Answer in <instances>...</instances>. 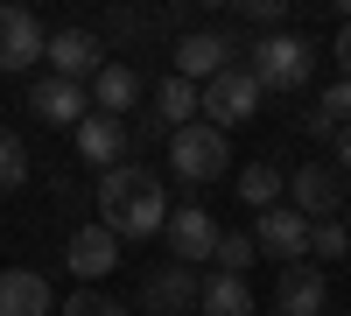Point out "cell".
<instances>
[{
	"mask_svg": "<svg viewBox=\"0 0 351 316\" xmlns=\"http://www.w3.org/2000/svg\"><path fill=\"white\" fill-rule=\"evenodd\" d=\"M64 267H71V281L99 289V281L120 267V232H106V225H77V232L64 239Z\"/></svg>",
	"mask_w": 351,
	"mask_h": 316,
	"instance_id": "cell-8",
	"label": "cell"
},
{
	"mask_svg": "<svg viewBox=\"0 0 351 316\" xmlns=\"http://www.w3.org/2000/svg\"><path fill=\"white\" fill-rule=\"evenodd\" d=\"M309 253H316V260H344V253H351V225H337V218L309 225Z\"/></svg>",
	"mask_w": 351,
	"mask_h": 316,
	"instance_id": "cell-23",
	"label": "cell"
},
{
	"mask_svg": "<svg viewBox=\"0 0 351 316\" xmlns=\"http://www.w3.org/2000/svg\"><path fill=\"white\" fill-rule=\"evenodd\" d=\"M141 92H148V84H141V71L112 56V64L92 77V112H112V120H127V112L141 106Z\"/></svg>",
	"mask_w": 351,
	"mask_h": 316,
	"instance_id": "cell-16",
	"label": "cell"
},
{
	"mask_svg": "<svg viewBox=\"0 0 351 316\" xmlns=\"http://www.w3.org/2000/svg\"><path fill=\"white\" fill-rule=\"evenodd\" d=\"M197 316H253V289L239 274H204V302Z\"/></svg>",
	"mask_w": 351,
	"mask_h": 316,
	"instance_id": "cell-19",
	"label": "cell"
},
{
	"mask_svg": "<svg viewBox=\"0 0 351 316\" xmlns=\"http://www.w3.org/2000/svg\"><path fill=\"white\" fill-rule=\"evenodd\" d=\"M288 204H295L309 225H324L344 211V176H337V162H302V169H288Z\"/></svg>",
	"mask_w": 351,
	"mask_h": 316,
	"instance_id": "cell-5",
	"label": "cell"
},
{
	"mask_svg": "<svg viewBox=\"0 0 351 316\" xmlns=\"http://www.w3.org/2000/svg\"><path fill=\"white\" fill-rule=\"evenodd\" d=\"M169 169H176L183 183H218L225 169H232V134H218L211 120L176 127V134H169Z\"/></svg>",
	"mask_w": 351,
	"mask_h": 316,
	"instance_id": "cell-3",
	"label": "cell"
},
{
	"mask_svg": "<svg viewBox=\"0 0 351 316\" xmlns=\"http://www.w3.org/2000/svg\"><path fill=\"white\" fill-rule=\"evenodd\" d=\"M324 316H330V309H324Z\"/></svg>",
	"mask_w": 351,
	"mask_h": 316,
	"instance_id": "cell-29",
	"label": "cell"
},
{
	"mask_svg": "<svg viewBox=\"0 0 351 316\" xmlns=\"http://www.w3.org/2000/svg\"><path fill=\"white\" fill-rule=\"evenodd\" d=\"M330 56H337V77H351V21H337V42H330Z\"/></svg>",
	"mask_w": 351,
	"mask_h": 316,
	"instance_id": "cell-27",
	"label": "cell"
},
{
	"mask_svg": "<svg viewBox=\"0 0 351 316\" xmlns=\"http://www.w3.org/2000/svg\"><path fill=\"white\" fill-rule=\"evenodd\" d=\"M239 14H246L253 28H267V36H281V21H288L281 0H239Z\"/></svg>",
	"mask_w": 351,
	"mask_h": 316,
	"instance_id": "cell-26",
	"label": "cell"
},
{
	"mask_svg": "<svg viewBox=\"0 0 351 316\" xmlns=\"http://www.w3.org/2000/svg\"><path fill=\"white\" fill-rule=\"evenodd\" d=\"M211 260H218V274H239V281H246V267L260 260V246H253V232H218V253H211Z\"/></svg>",
	"mask_w": 351,
	"mask_h": 316,
	"instance_id": "cell-21",
	"label": "cell"
},
{
	"mask_svg": "<svg viewBox=\"0 0 351 316\" xmlns=\"http://www.w3.org/2000/svg\"><path fill=\"white\" fill-rule=\"evenodd\" d=\"M239 197L253 211H274L281 197H288V169H274V162H246L239 169Z\"/></svg>",
	"mask_w": 351,
	"mask_h": 316,
	"instance_id": "cell-20",
	"label": "cell"
},
{
	"mask_svg": "<svg viewBox=\"0 0 351 316\" xmlns=\"http://www.w3.org/2000/svg\"><path fill=\"white\" fill-rule=\"evenodd\" d=\"M127 148H134V141H127V120H112V112H92V120L77 127V155L92 162L99 176H106V169H120Z\"/></svg>",
	"mask_w": 351,
	"mask_h": 316,
	"instance_id": "cell-15",
	"label": "cell"
},
{
	"mask_svg": "<svg viewBox=\"0 0 351 316\" xmlns=\"http://www.w3.org/2000/svg\"><path fill=\"white\" fill-rule=\"evenodd\" d=\"M197 112H204V99H197V84L169 71V77L155 84V120H162V127L176 134V127H190V120H197Z\"/></svg>",
	"mask_w": 351,
	"mask_h": 316,
	"instance_id": "cell-18",
	"label": "cell"
},
{
	"mask_svg": "<svg viewBox=\"0 0 351 316\" xmlns=\"http://www.w3.org/2000/svg\"><path fill=\"white\" fill-rule=\"evenodd\" d=\"M316 120H324L330 134H344V127H351V77H337V84H330V92H324V99H316Z\"/></svg>",
	"mask_w": 351,
	"mask_h": 316,
	"instance_id": "cell-24",
	"label": "cell"
},
{
	"mask_svg": "<svg viewBox=\"0 0 351 316\" xmlns=\"http://www.w3.org/2000/svg\"><path fill=\"white\" fill-rule=\"evenodd\" d=\"M344 225H351V218H344Z\"/></svg>",
	"mask_w": 351,
	"mask_h": 316,
	"instance_id": "cell-30",
	"label": "cell"
},
{
	"mask_svg": "<svg viewBox=\"0 0 351 316\" xmlns=\"http://www.w3.org/2000/svg\"><path fill=\"white\" fill-rule=\"evenodd\" d=\"M28 112L49 127H84L92 120V84H71V77H36L28 92Z\"/></svg>",
	"mask_w": 351,
	"mask_h": 316,
	"instance_id": "cell-9",
	"label": "cell"
},
{
	"mask_svg": "<svg viewBox=\"0 0 351 316\" xmlns=\"http://www.w3.org/2000/svg\"><path fill=\"white\" fill-rule=\"evenodd\" d=\"M64 316H127V302H120V295H106V289H71Z\"/></svg>",
	"mask_w": 351,
	"mask_h": 316,
	"instance_id": "cell-25",
	"label": "cell"
},
{
	"mask_svg": "<svg viewBox=\"0 0 351 316\" xmlns=\"http://www.w3.org/2000/svg\"><path fill=\"white\" fill-rule=\"evenodd\" d=\"M21 183H28V148H21L8 127H0V197H8V190H21Z\"/></svg>",
	"mask_w": 351,
	"mask_h": 316,
	"instance_id": "cell-22",
	"label": "cell"
},
{
	"mask_svg": "<svg viewBox=\"0 0 351 316\" xmlns=\"http://www.w3.org/2000/svg\"><path fill=\"white\" fill-rule=\"evenodd\" d=\"M246 71L260 77V92H302L309 71H316V42L295 36V28H281V36H260L246 49Z\"/></svg>",
	"mask_w": 351,
	"mask_h": 316,
	"instance_id": "cell-2",
	"label": "cell"
},
{
	"mask_svg": "<svg viewBox=\"0 0 351 316\" xmlns=\"http://www.w3.org/2000/svg\"><path fill=\"white\" fill-rule=\"evenodd\" d=\"M99 225L106 232H120V239H155L162 225H169V190L155 169H141V162H120V169H106L99 176Z\"/></svg>",
	"mask_w": 351,
	"mask_h": 316,
	"instance_id": "cell-1",
	"label": "cell"
},
{
	"mask_svg": "<svg viewBox=\"0 0 351 316\" xmlns=\"http://www.w3.org/2000/svg\"><path fill=\"white\" fill-rule=\"evenodd\" d=\"M197 99H204V120H211L218 134H232V127H246L253 112H260V77H253L246 64H232V71H218L211 84H197Z\"/></svg>",
	"mask_w": 351,
	"mask_h": 316,
	"instance_id": "cell-4",
	"label": "cell"
},
{
	"mask_svg": "<svg viewBox=\"0 0 351 316\" xmlns=\"http://www.w3.org/2000/svg\"><path fill=\"white\" fill-rule=\"evenodd\" d=\"M253 246L267 253V260H281V267H302V260H309V218H302L295 204L260 211V225H253Z\"/></svg>",
	"mask_w": 351,
	"mask_h": 316,
	"instance_id": "cell-7",
	"label": "cell"
},
{
	"mask_svg": "<svg viewBox=\"0 0 351 316\" xmlns=\"http://www.w3.org/2000/svg\"><path fill=\"white\" fill-rule=\"evenodd\" d=\"M43 49H49V36L36 28V14L0 0V71H28V64H43Z\"/></svg>",
	"mask_w": 351,
	"mask_h": 316,
	"instance_id": "cell-13",
	"label": "cell"
},
{
	"mask_svg": "<svg viewBox=\"0 0 351 316\" xmlns=\"http://www.w3.org/2000/svg\"><path fill=\"white\" fill-rule=\"evenodd\" d=\"M43 64H49V77H71V84H92L112 56H106V42L92 36V28H56L49 36V49H43Z\"/></svg>",
	"mask_w": 351,
	"mask_h": 316,
	"instance_id": "cell-6",
	"label": "cell"
},
{
	"mask_svg": "<svg viewBox=\"0 0 351 316\" xmlns=\"http://www.w3.org/2000/svg\"><path fill=\"white\" fill-rule=\"evenodd\" d=\"M49 309H56V289L36 267H8L0 274V316H49Z\"/></svg>",
	"mask_w": 351,
	"mask_h": 316,
	"instance_id": "cell-17",
	"label": "cell"
},
{
	"mask_svg": "<svg viewBox=\"0 0 351 316\" xmlns=\"http://www.w3.org/2000/svg\"><path fill=\"white\" fill-rule=\"evenodd\" d=\"M232 36H218V28H197V36L176 42V77H190V84H211L218 71H232Z\"/></svg>",
	"mask_w": 351,
	"mask_h": 316,
	"instance_id": "cell-12",
	"label": "cell"
},
{
	"mask_svg": "<svg viewBox=\"0 0 351 316\" xmlns=\"http://www.w3.org/2000/svg\"><path fill=\"white\" fill-rule=\"evenodd\" d=\"M204 302V281L183 267V260H176V267H155L148 281H141V309H148V316H190Z\"/></svg>",
	"mask_w": 351,
	"mask_h": 316,
	"instance_id": "cell-10",
	"label": "cell"
},
{
	"mask_svg": "<svg viewBox=\"0 0 351 316\" xmlns=\"http://www.w3.org/2000/svg\"><path fill=\"white\" fill-rule=\"evenodd\" d=\"M162 239H169V253H176L183 267H197V260H211V253H218V218L204 211V204H183V211H169Z\"/></svg>",
	"mask_w": 351,
	"mask_h": 316,
	"instance_id": "cell-11",
	"label": "cell"
},
{
	"mask_svg": "<svg viewBox=\"0 0 351 316\" xmlns=\"http://www.w3.org/2000/svg\"><path fill=\"white\" fill-rule=\"evenodd\" d=\"M337 169H351V127L337 134Z\"/></svg>",
	"mask_w": 351,
	"mask_h": 316,
	"instance_id": "cell-28",
	"label": "cell"
},
{
	"mask_svg": "<svg viewBox=\"0 0 351 316\" xmlns=\"http://www.w3.org/2000/svg\"><path fill=\"white\" fill-rule=\"evenodd\" d=\"M274 309L281 316H324L330 309V289H324V267H281V281H274Z\"/></svg>",
	"mask_w": 351,
	"mask_h": 316,
	"instance_id": "cell-14",
	"label": "cell"
}]
</instances>
